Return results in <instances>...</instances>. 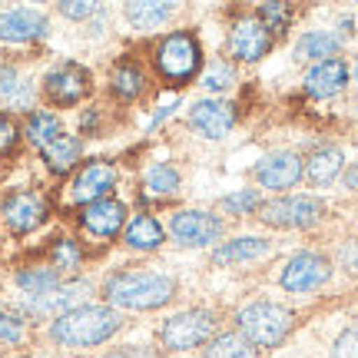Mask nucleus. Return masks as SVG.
<instances>
[{"mask_svg": "<svg viewBox=\"0 0 358 358\" xmlns=\"http://www.w3.org/2000/svg\"><path fill=\"white\" fill-rule=\"evenodd\" d=\"M123 13L136 30H153V27L166 24L176 13V3H169V0H136V3H127Z\"/></svg>", "mask_w": 358, "mask_h": 358, "instance_id": "obj_24", "label": "nucleus"}, {"mask_svg": "<svg viewBox=\"0 0 358 358\" xmlns=\"http://www.w3.org/2000/svg\"><path fill=\"white\" fill-rule=\"evenodd\" d=\"M332 279V259L322 256V252H295L279 272V285L292 295H306V292H319L325 282Z\"/></svg>", "mask_w": 358, "mask_h": 358, "instance_id": "obj_7", "label": "nucleus"}, {"mask_svg": "<svg viewBox=\"0 0 358 358\" xmlns=\"http://www.w3.org/2000/svg\"><path fill=\"white\" fill-rule=\"evenodd\" d=\"M50 266L57 272H77L83 266V249L77 239H53L50 245Z\"/></svg>", "mask_w": 358, "mask_h": 358, "instance_id": "obj_30", "label": "nucleus"}, {"mask_svg": "<svg viewBox=\"0 0 358 358\" xmlns=\"http://www.w3.org/2000/svg\"><path fill=\"white\" fill-rule=\"evenodd\" d=\"M0 216H3L7 229H10L13 236H27V232L40 229V226L47 222V216H50V203L34 189H17L3 199Z\"/></svg>", "mask_w": 358, "mask_h": 358, "instance_id": "obj_9", "label": "nucleus"}, {"mask_svg": "<svg viewBox=\"0 0 358 358\" xmlns=\"http://www.w3.org/2000/svg\"><path fill=\"white\" fill-rule=\"evenodd\" d=\"M236 329L243 338H249L259 352L266 348H279L295 329V312L282 302H266V299H256V302H245L239 312H236Z\"/></svg>", "mask_w": 358, "mask_h": 358, "instance_id": "obj_3", "label": "nucleus"}, {"mask_svg": "<svg viewBox=\"0 0 358 358\" xmlns=\"http://www.w3.org/2000/svg\"><path fill=\"white\" fill-rule=\"evenodd\" d=\"M123 222H127V203H120L113 196L96 199V203L80 209V226L96 239H113L116 232L123 229Z\"/></svg>", "mask_w": 358, "mask_h": 358, "instance_id": "obj_17", "label": "nucleus"}, {"mask_svg": "<svg viewBox=\"0 0 358 358\" xmlns=\"http://www.w3.org/2000/svg\"><path fill=\"white\" fill-rule=\"evenodd\" d=\"M93 292V285L90 282H60L57 289H50V292L43 295H24V302H20V312H27V315H34V319H43V315H64V312H70V308L77 306H87L83 299Z\"/></svg>", "mask_w": 358, "mask_h": 358, "instance_id": "obj_12", "label": "nucleus"}, {"mask_svg": "<svg viewBox=\"0 0 358 358\" xmlns=\"http://www.w3.org/2000/svg\"><path fill=\"white\" fill-rule=\"evenodd\" d=\"M17 123H13V116L10 113H0V156L3 153H10L13 146H17Z\"/></svg>", "mask_w": 358, "mask_h": 358, "instance_id": "obj_38", "label": "nucleus"}, {"mask_svg": "<svg viewBox=\"0 0 358 358\" xmlns=\"http://www.w3.org/2000/svg\"><path fill=\"white\" fill-rule=\"evenodd\" d=\"M272 47H275V37L259 24L256 13L252 17H239L229 27V53L239 64H259Z\"/></svg>", "mask_w": 358, "mask_h": 358, "instance_id": "obj_13", "label": "nucleus"}, {"mask_svg": "<svg viewBox=\"0 0 358 358\" xmlns=\"http://www.w3.org/2000/svg\"><path fill=\"white\" fill-rule=\"evenodd\" d=\"M342 50V37L332 30H306L295 43V60L299 64H325L335 60Z\"/></svg>", "mask_w": 358, "mask_h": 358, "instance_id": "obj_19", "label": "nucleus"}, {"mask_svg": "<svg viewBox=\"0 0 358 358\" xmlns=\"http://www.w3.org/2000/svg\"><path fill=\"white\" fill-rule=\"evenodd\" d=\"M219 315L213 308H182L159 325V345L166 352H192L216 335Z\"/></svg>", "mask_w": 358, "mask_h": 358, "instance_id": "obj_5", "label": "nucleus"}, {"mask_svg": "<svg viewBox=\"0 0 358 358\" xmlns=\"http://www.w3.org/2000/svg\"><path fill=\"white\" fill-rule=\"evenodd\" d=\"M173 110H176V103H169V106H163V110H159V113H156L153 120H150V129H156V127H159V123H163V120H166V116L173 113Z\"/></svg>", "mask_w": 358, "mask_h": 358, "instance_id": "obj_43", "label": "nucleus"}, {"mask_svg": "<svg viewBox=\"0 0 358 358\" xmlns=\"http://www.w3.org/2000/svg\"><path fill=\"white\" fill-rule=\"evenodd\" d=\"M256 20L266 27L272 37H279V34H285L289 24H292V7H289V3H275V0H272V3H262L256 10Z\"/></svg>", "mask_w": 358, "mask_h": 358, "instance_id": "obj_31", "label": "nucleus"}, {"mask_svg": "<svg viewBox=\"0 0 358 358\" xmlns=\"http://www.w3.org/2000/svg\"><path fill=\"white\" fill-rule=\"evenodd\" d=\"M226 222L216 213H206V209H179L176 216L169 219V236L173 243L182 249H203L222 239Z\"/></svg>", "mask_w": 358, "mask_h": 358, "instance_id": "obj_8", "label": "nucleus"}, {"mask_svg": "<svg viewBox=\"0 0 358 358\" xmlns=\"http://www.w3.org/2000/svg\"><path fill=\"white\" fill-rule=\"evenodd\" d=\"M325 216V203L319 196H279L259 206V222L272 229H312Z\"/></svg>", "mask_w": 358, "mask_h": 358, "instance_id": "obj_6", "label": "nucleus"}, {"mask_svg": "<svg viewBox=\"0 0 358 358\" xmlns=\"http://www.w3.org/2000/svg\"><path fill=\"white\" fill-rule=\"evenodd\" d=\"M0 358H3V355H0Z\"/></svg>", "mask_w": 358, "mask_h": 358, "instance_id": "obj_46", "label": "nucleus"}, {"mask_svg": "<svg viewBox=\"0 0 358 358\" xmlns=\"http://www.w3.org/2000/svg\"><path fill=\"white\" fill-rule=\"evenodd\" d=\"M40 156H43V163H47L50 173L64 176V173H70V169L80 163V156H83V140H80V136H70V133H60L57 140H50L43 150H40Z\"/></svg>", "mask_w": 358, "mask_h": 358, "instance_id": "obj_22", "label": "nucleus"}, {"mask_svg": "<svg viewBox=\"0 0 358 358\" xmlns=\"http://www.w3.org/2000/svg\"><path fill=\"white\" fill-rule=\"evenodd\" d=\"M292 358H302V355H292Z\"/></svg>", "mask_w": 358, "mask_h": 358, "instance_id": "obj_45", "label": "nucleus"}, {"mask_svg": "<svg viewBox=\"0 0 358 358\" xmlns=\"http://www.w3.org/2000/svg\"><path fill=\"white\" fill-rule=\"evenodd\" d=\"M342 182H345V189L358 192V163H348V166L342 169Z\"/></svg>", "mask_w": 358, "mask_h": 358, "instance_id": "obj_41", "label": "nucleus"}, {"mask_svg": "<svg viewBox=\"0 0 358 358\" xmlns=\"http://www.w3.org/2000/svg\"><path fill=\"white\" fill-rule=\"evenodd\" d=\"M24 342V322L13 312L0 308V345H20Z\"/></svg>", "mask_w": 358, "mask_h": 358, "instance_id": "obj_35", "label": "nucleus"}, {"mask_svg": "<svg viewBox=\"0 0 358 358\" xmlns=\"http://www.w3.org/2000/svg\"><path fill=\"white\" fill-rule=\"evenodd\" d=\"M116 186V166L106 159H90L87 166L77 173L73 186H70V199L80 206H90L96 199H106L110 189Z\"/></svg>", "mask_w": 358, "mask_h": 358, "instance_id": "obj_15", "label": "nucleus"}, {"mask_svg": "<svg viewBox=\"0 0 358 358\" xmlns=\"http://www.w3.org/2000/svg\"><path fill=\"white\" fill-rule=\"evenodd\" d=\"M153 64L159 70V77L169 80L173 87H182L189 80L199 77L203 66V43L192 30H173L156 43Z\"/></svg>", "mask_w": 358, "mask_h": 358, "instance_id": "obj_4", "label": "nucleus"}, {"mask_svg": "<svg viewBox=\"0 0 358 358\" xmlns=\"http://www.w3.org/2000/svg\"><path fill=\"white\" fill-rule=\"evenodd\" d=\"M17 285H20L27 295H43L60 285V272L53 266H27L17 272Z\"/></svg>", "mask_w": 358, "mask_h": 358, "instance_id": "obj_28", "label": "nucleus"}, {"mask_svg": "<svg viewBox=\"0 0 358 358\" xmlns=\"http://www.w3.org/2000/svg\"><path fill=\"white\" fill-rule=\"evenodd\" d=\"M355 83H358V57H355Z\"/></svg>", "mask_w": 358, "mask_h": 358, "instance_id": "obj_44", "label": "nucleus"}, {"mask_svg": "<svg viewBox=\"0 0 358 358\" xmlns=\"http://www.w3.org/2000/svg\"><path fill=\"white\" fill-rule=\"evenodd\" d=\"M60 13H64L66 20H90L93 13H100V7L90 3V0H64V3H60Z\"/></svg>", "mask_w": 358, "mask_h": 358, "instance_id": "obj_36", "label": "nucleus"}, {"mask_svg": "<svg viewBox=\"0 0 358 358\" xmlns=\"http://www.w3.org/2000/svg\"><path fill=\"white\" fill-rule=\"evenodd\" d=\"M272 243L262 239V236H243V239H229L222 243L213 252V262L216 266H239V262H256V259L268 256Z\"/></svg>", "mask_w": 358, "mask_h": 358, "instance_id": "obj_21", "label": "nucleus"}, {"mask_svg": "<svg viewBox=\"0 0 358 358\" xmlns=\"http://www.w3.org/2000/svg\"><path fill=\"white\" fill-rule=\"evenodd\" d=\"M17 90H20V83H17V70H13V66H3V70H0V93H3V96H13Z\"/></svg>", "mask_w": 358, "mask_h": 358, "instance_id": "obj_40", "label": "nucleus"}, {"mask_svg": "<svg viewBox=\"0 0 358 358\" xmlns=\"http://www.w3.org/2000/svg\"><path fill=\"white\" fill-rule=\"evenodd\" d=\"M123 243L136 252H156L159 245L166 243V232L159 226V219L150 216V213H140V216L129 219L127 232H123Z\"/></svg>", "mask_w": 358, "mask_h": 358, "instance_id": "obj_23", "label": "nucleus"}, {"mask_svg": "<svg viewBox=\"0 0 358 358\" xmlns=\"http://www.w3.org/2000/svg\"><path fill=\"white\" fill-rule=\"evenodd\" d=\"M123 329V315L110 306H77L50 322V338L60 348H96Z\"/></svg>", "mask_w": 358, "mask_h": 358, "instance_id": "obj_2", "label": "nucleus"}, {"mask_svg": "<svg viewBox=\"0 0 358 358\" xmlns=\"http://www.w3.org/2000/svg\"><path fill=\"white\" fill-rule=\"evenodd\" d=\"M100 123V116H96V110H90V113L80 116V127H83V133H93V127Z\"/></svg>", "mask_w": 358, "mask_h": 358, "instance_id": "obj_42", "label": "nucleus"}, {"mask_svg": "<svg viewBox=\"0 0 358 358\" xmlns=\"http://www.w3.org/2000/svg\"><path fill=\"white\" fill-rule=\"evenodd\" d=\"M348 87V64L342 57L335 60H325V64H315L302 80V90H306L312 100H332L342 90Z\"/></svg>", "mask_w": 358, "mask_h": 358, "instance_id": "obj_18", "label": "nucleus"}, {"mask_svg": "<svg viewBox=\"0 0 358 358\" xmlns=\"http://www.w3.org/2000/svg\"><path fill=\"white\" fill-rule=\"evenodd\" d=\"M236 87V66L229 60H213L203 73V90L209 93H229Z\"/></svg>", "mask_w": 358, "mask_h": 358, "instance_id": "obj_32", "label": "nucleus"}, {"mask_svg": "<svg viewBox=\"0 0 358 358\" xmlns=\"http://www.w3.org/2000/svg\"><path fill=\"white\" fill-rule=\"evenodd\" d=\"M335 262L345 268V272H352V275H358V239H345V243L335 249Z\"/></svg>", "mask_w": 358, "mask_h": 358, "instance_id": "obj_37", "label": "nucleus"}, {"mask_svg": "<svg viewBox=\"0 0 358 358\" xmlns=\"http://www.w3.org/2000/svg\"><path fill=\"white\" fill-rule=\"evenodd\" d=\"M47 34H50V20L43 10H34V7L0 10V40L3 43H34Z\"/></svg>", "mask_w": 358, "mask_h": 358, "instance_id": "obj_14", "label": "nucleus"}, {"mask_svg": "<svg viewBox=\"0 0 358 358\" xmlns=\"http://www.w3.org/2000/svg\"><path fill=\"white\" fill-rule=\"evenodd\" d=\"M329 358H358V325H348V329L338 332Z\"/></svg>", "mask_w": 358, "mask_h": 358, "instance_id": "obj_34", "label": "nucleus"}, {"mask_svg": "<svg viewBox=\"0 0 358 358\" xmlns=\"http://www.w3.org/2000/svg\"><path fill=\"white\" fill-rule=\"evenodd\" d=\"M189 127L206 140H222L236 127V106L222 100H196L189 106Z\"/></svg>", "mask_w": 358, "mask_h": 358, "instance_id": "obj_16", "label": "nucleus"}, {"mask_svg": "<svg viewBox=\"0 0 358 358\" xmlns=\"http://www.w3.org/2000/svg\"><path fill=\"white\" fill-rule=\"evenodd\" d=\"M110 90H113L116 100H136L143 90H146V77H143V66L133 64V60H120L110 73Z\"/></svg>", "mask_w": 358, "mask_h": 358, "instance_id": "obj_26", "label": "nucleus"}, {"mask_svg": "<svg viewBox=\"0 0 358 358\" xmlns=\"http://www.w3.org/2000/svg\"><path fill=\"white\" fill-rule=\"evenodd\" d=\"M203 358H262V352L239 332H219L203 345Z\"/></svg>", "mask_w": 358, "mask_h": 358, "instance_id": "obj_25", "label": "nucleus"}, {"mask_svg": "<svg viewBox=\"0 0 358 358\" xmlns=\"http://www.w3.org/2000/svg\"><path fill=\"white\" fill-rule=\"evenodd\" d=\"M345 169V153L338 146H319L306 159V179L312 186H332Z\"/></svg>", "mask_w": 358, "mask_h": 358, "instance_id": "obj_20", "label": "nucleus"}, {"mask_svg": "<svg viewBox=\"0 0 358 358\" xmlns=\"http://www.w3.org/2000/svg\"><path fill=\"white\" fill-rule=\"evenodd\" d=\"M103 299L110 308L153 312L176 299V279L153 268H120L103 282Z\"/></svg>", "mask_w": 358, "mask_h": 358, "instance_id": "obj_1", "label": "nucleus"}, {"mask_svg": "<svg viewBox=\"0 0 358 358\" xmlns=\"http://www.w3.org/2000/svg\"><path fill=\"white\" fill-rule=\"evenodd\" d=\"M106 358H166V355L156 352V348H146V345H127V348H113Z\"/></svg>", "mask_w": 358, "mask_h": 358, "instance_id": "obj_39", "label": "nucleus"}, {"mask_svg": "<svg viewBox=\"0 0 358 358\" xmlns=\"http://www.w3.org/2000/svg\"><path fill=\"white\" fill-rule=\"evenodd\" d=\"M90 90H93V77L80 64H60L43 77V93L53 106H77L90 96Z\"/></svg>", "mask_w": 358, "mask_h": 358, "instance_id": "obj_10", "label": "nucleus"}, {"mask_svg": "<svg viewBox=\"0 0 358 358\" xmlns=\"http://www.w3.org/2000/svg\"><path fill=\"white\" fill-rule=\"evenodd\" d=\"M143 182H146V189L153 192V196H173V192H179L182 176H179V169L173 163H153V166L146 169Z\"/></svg>", "mask_w": 358, "mask_h": 358, "instance_id": "obj_29", "label": "nucleus"}, {"mask_svg": "<svg viewBox=\"0 0 358 358\" xmlns=\"http://www.w3.org/2000/svg\"><path fill=\"white\" fill-rule=\"evenodd\" d=\"M252 176L262 189H292L306 179V159L292 150H275V153L262 156L256 166H252Z\"/></svg>", "mask_w": 358, "mask_h": 358, "instance_id": "obj_11", "label": "nucleus"}, {"mask_svg": "<svg viewBox=\"0 0 358 358\" xmlns=\"http://www.w3.org/2000/svg\"><path fill=\"white\" fill-rule=\"evenodd\" d=\"M60 133H64V123H60V116L53 113V110H34V113L27 116V140L34 143L37 150H43Z\"/></svg>", "mask_w": 358, "mask_h": 358, "instance_id": "obj_27", "label": "nucleus"}, {"mask_svg": "<svg viewBox=\"0 0 358 358\" xmlns=\"http://www.w3.org/2000/svg\"><path fill=\"white\" fill-rule=\"evenodd\" d=\"M259 206H262V199H259V189H236L229 192L226 199H222V213L226 216H252V213H259Z\"/></svg>", "mask_w": 358, "mask_h": 358, "instance_id": "obj_33", "label": "nucleus"}]
</instances>
